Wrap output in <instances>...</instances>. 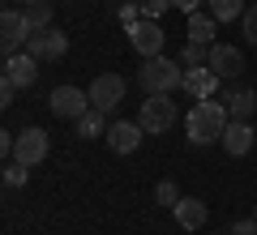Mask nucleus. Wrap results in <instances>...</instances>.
<instances>
[{
	"label": "nucleus",
	"mask_w": 257,
	"mask_h": 235,
	"mask_svg": "<svg viewBox=\"0 0 257 235\" xmlns=\"http://www.w3.org/2000/svg\"><path fill=\"white\" fill-rule=\"evenodd\" d=\"M227 124H231V116H227L223 103L197 99V103H193V111H189V141L193 145H214V141H223Z\"/></svg>",
	"instance_id": "nucleus-1"
},
{
	"label": "nucleus",
	"mask_w": 257,
	"mask_h": 235,
	"mask_svg": "<svg viewBox=\"0 0 257 235\" xmlns=\"http://www.w3.org/2000/svg\"><path fill=\"white\" fill-rule=\"evenodd\" d=\"M138 86L146 94H172L184 86V64L167 60V56H150V60H142L138 69Z\"/></svg>",
	"instance_id": "nucleus-2"
},
{
	"label": "nucleus",
	"mask_w": 257,
	"mask_h": 235,
	"mask_svg": "<svg viewBox=\"0 0 257 235\" xmlns=\"http://www.w3.org/2000/svg\"><path fill=\"white\" fill-rule=\"evenodd\" d=\"M47 107H52L56 120H73V124H77V120H82L94 103H90V90H77V86H56L52 99H47Z\"/></svg>",
	"instance_id": "nucleus-3"
},
{
	"label": "nucleus",
	"mask_w": 257,
	"mask_h": 235,
	"mask_svg": "<svg viewBox=\"0 0 257 235\" xmlns=\"http://www.w3.org/2000/svg\"><path fill=\"white\" fill-rule=\"evenodd\" d=\"M138 124L146 128V133H167V128L176 124L172 94H146V103H142V111H138Z\"/></svg>",
	"instance_id": "nucleus-4"
},
{
	"label": "nucleus",
	"mask_w": 257,
	"mask_h": 235,
	"mask_svg": "<svg viewBox=\"0 0 257 235\" xmlns=\"http://www.w3.org/2000/svg\"><path fill=\"white\" fill-rule=\"evenodd\" d=\"M128 43H133V52H138L142 60H150V56H163V43H167V30H163V22H155V18H142L138 26H128Z\"/></svg>",
	"instance_id": "nucleus-5"
},
{
	"label": "nucleus",
	"mask_w": 257,
	"mask_h": 235,
	"mask_svg": "<svg viewBox=\"0 0 257 235\" xmlns=\"http://www.w3.org/2000/svg\"><path fill=\"white\" fill-rule=\"evenodd\" d=\"M124 77H120V73H99V77H94L90 82V103L99 111H116L120 103H124Z\"/></svg>",
	"instance_id": "nucleus-6"
},
{
	"label": "nucleus",
	"mask_w": 257,
	"mask_h": 235,
	"mask_svg": "<svg viewBox=\"0 0 257 235\" xmlns=\"http://www.w3.org/2000/svg\"><path fill=\"white\" fill-rule=\"evenodd\" d=\"M30 39V26H26V13L22 9H5L0 13V47H5V60H9V56H18V47L26 43Z\"/></svg>",
	"instance_id": "nucleus-7"
},
{
	"label": "nucleus",
	"mask_w": 257,
	"mask_h": 235,
	"mask_svg": "<svg viewBox=\"0 0 257 235\" xmlns=\"http://www.w3.org/2000/svg\"><path fill=\"white\" fill-rule=\"evenodd\" d=\"M26 52L35 56V60H60V56L69 52V35H60L56 26H47V30H35V35L26 39Z\"/></svg>",
	"instance_id": "nucleus-8"
},
{
	"label": "nucleus",
	"mask_w": 257,
	"mask_h": 235,
	"mask_svg": "<svg viewBox=\"0 0 257 235\" xmlns=\"http://www.w3.org/2000/svg\"><path fill=\"white\" fill-rule=\"evenodd\" d=\"M47 150H52V141H47L43 128H26V133H18V150H13V158H18L22 167H39L47 158Z\"/></svg>",
	"instance_id": "nucleus-9"
},
{
	"label": "nucleus",
	"mask_w": 257,
	"mask_h": 235,
	"mask_svg": "<svg viewBox=\"0 0 257 235\" xmlns=\"http://www.w3.org/2000/svg\"><path fill=\"white\" fill-rule=\"evenodd\" d=\"M39 64H43V60H35L30 52L9 56V60H5V82H13L18 90H30V86L39 82Z\"/></svg>",
	"instance_id": "nucleus-10"
},
{
	"label": "nucleus",
	"mask_w": 257,
	"mask_h": 235,
	"mask_svg": "<svg viewBox=\"0 0 257 235\" xmlns=\"http://www.w3.org/2000/svg\"><path fill=\"white\" fill-rule=\"evenodd\" d=\"M206 64L219 73L223 82H231V77L244 73V56H240V47H231V43H210V60Z\"/></svg>",
	"instance_id": "nucleus-11"
},
{
	"label": "nucleus",
	"mask_w": 257,
	"mask_h": 235,
	"mask_svg": "<svg viewBox=\"0 0 257 235\" xmlns=\"http://www.w3.org/2000/svg\"><path fill=\"white\" fill-rule=\"evenodd\" d=\"M142 137H146V128H142V124H128V120H111V124H107L111 154H133L142 145Z\"/></svg>",
	"instance_id": "nucleus-12"
},
{
	"label": "nucleus",
	"mask_w": 257,
	"mask_h": 235,
	"mask_svg": "<svg viewBox=\"0 0 257 235\" xmlns=\"http://www.w3.org/2000/svg\"><path fill=\"white\" fill-rule=\"evenodd\" d=\"M253 141H257V133H253L248 120H231L227 133H223V150H227L231 158H244V154L253 150Z\"/></svg>",
	"instance_id": "nucleus-13"
},
{
	"label": "nucleus",
	"mask_w": 257,
	"mask_h": 235,
	"mask_svg": "<svg viewBox=\"0 0 257 235\" xmlns=\"http://www.w3.org/2000/svg\"><path fill=\"white\" fill-rule=\"evenodd\" d=\"M219 82H223L219 73H214L210 64H202V69H184V86H180V90H189L193 99H210Z\"/></svg>",
	"instance_id": "nucleus-14"
},
{
	"label": "nucleus",
	"mask_w": 257,
	"mask_h": 235,
	"mask_svg": "<svg viewBox=\"0 0 257 235\" xmlns=\"http://www.w3.org/2000/svg\"><path fill=\"white\" fill-rule=\"evenodd\" d=\"M172 214H176V222H180L184 231H202L206 218H210V209H206V201H197V197H180V205H176Z\"/></svg>",
	"instance_id": "nucleus-15"
},
{
	"label": "nucleus",
	"mask_w": 257,
	"mask_h": 235,
	"mask_svg": "<svg viewBox=\"0 0 257 235\" xmlns=\"http://www.w3.org/2000/svg\"><path fill=\"white\" fill-rule=\"evenodd\" d=\"M214 13H202V9H193L189 13V43H202V47H210L214 43Z\"/></svg>",
	"instance_id": "nucleus-16"
},
{
	"label": "nucleus",
	"mask_w": 257,
	"mask_h": 235,
	"mask_svg": "<svg viewBox=\"0 0 257 235\" xmlns=\"http://www.w3.org/2000/svg\"><path fill=\"white\" fill-rule=\"evenodd\" d=\"M223 107H227L231 120H248V116L257 111V94L248 90V86H240V90H231L227 99H223Z\"/></svg>",
	"instance_id": "nucleus-17"
},
{
	"label": "nucleus",
	"mask_w": 257,
	"mask_h": 235,
	"mask_svg": "<svg viewBox=\"0 0 257 235\" xmlns=\"http://www.w3.org/2000/svg\"><path fill=\"white\" fill-rule=\"evenodd\" d=\"M77 137H107V111H99V107H90L82 120H77Z\"/></svg>",
	"instance_id": "nucleus-18"
},
{
	"label": "nucleus",
	"mask_w": 257,
	"mask_h": 235,
	"mask_svg": "<svg viewBox=\"0 0 257 235\" xmlns=\"http://www.w3.org/2000/svg\"><path fill=\"white\" fill-rule=\"evenodd\" d=\"M26 26H30V35H35V30H47L52 26V5H47V0H35V5H26Z\"/></svg>",
	"instance_id": "nucleus-19"
},
{
	"label": "nucleus",
	"mask_w": 257,
	"mask_h": 235,
	"mask_svg": "<svg viewBox=\"0 0 257 235\" xmlns=\"http://www.w3.org/2000/svg\"><path fill=\"white\" fill-rule=\"evenodd\" d=\"M206 9L219 22H236V18H244V0H206Z\"/></svg>",
	"instance_id": "nucleus-20"
},
{
	"label": "nucleus",
	"mask_w": 257,
	"mask_h": 235,
	"mask_svg": "<svg viewBox=\"0 0 257 235\" xmlns=\"http://www.w3.org/2000/svg\"><path fill=\"white\" fill-rule=\"evenodd\" d=\"M206 60H210V47H202V43H184V52H180V64H184V69H202Z\"/></svg>",
	"instance_id": "nucleus-21"
},
{
	"label": "nucleus",
	"mask_w": 257,
	"mask_h": 235,
	"mask_svg": "<svg viewBox=\"0 0 257 235\" xmlns=\"http://www.w3.org/2000/svg\"><path fill=\"white\" fill-rule=\"evenodd\" d=\"M155 201H159L163 209H176V205H180V188H176L172 180H159V188H155Z\"/></svg>",
	"instance_id": "nucleus-22"
},
{
	"label": "nucleus",
	"mask_w": 257,
	"mask_h": 235,
	"mask_svg": "<svg viewBox=\"0 0 257 235\" xmlns=\"http://www.w3.org/2000/svg\"><path fill=\"white\" fill-rule=\"evenodd\" d=\"M26 175H30V167H22L18 158H9V163H5V184H9V188H22V184H26Z\"/></svg>",
	"instance_id": "nucleus-23"
},
{
	"label": "nucleus",
	"mask_w": 257,
	"mask_h": 235,
	"mask_svg": "<svg viewBox=\"0 0 257 235\" xmlns=\"http://www.w3.org/2000/svg\"><path fill=\"white\" fill-rule=\"evenodd\" d=\"M240 26H244V39H248V43L257 47V5H248V9H244V18H240Z\"/></svg>",
	"instance_id": "nucleus-24"
},
{
	"label": "nucleus",
	"mask_w": 257,
	"mask_h": 235,
	"mask_svg": "<svg viewBox=\"0 0 257 235\" xmlns=\"http://www.w3.org/2000/svg\"><path fill=\"white\" fill-rule=\"evenodd\" d=\"M142 5V18H155V22H163V9L172 5V0H138Z\"/></svg>",
	"instance_id": "nucleus-25"
},
{
	"label": "nucleus",
	"mask_w": 257,
	"mask_h": 235,
	"mask_svg": "<svg viewBox=\"0 0 257 235\" xmlns=\"http://www.w3.org/2000/svg\"><path fill=\"white\" fill-rule=\"evenodd\" d=\"M120 22H124V30L138 26V22H142V5H133V0H128V5H120Z\"/></svg>",
	"instance_id": "nucleus-26"
},
{
	"label": "nucleus",
	"mask_w": 257,
	"mask_h": 235,
	"mask_svg": "<svg viewBox=\"0 0 257 235\" xmlns=\"http://www.w3.org/2000/svg\"><path fill=\"white\" fill-rule=\"evenodd\" d=\"M13 99H18V86L0 77V107H13Z\"/></svg>",
	"instance_id": "nucleus-27"
},
{
	"label": "nucleus",
	"mask_w": 257,
	"mask_h": 235,
	"mask_svg": "<svg viewBox=\"0 0 257 235\" xmlns=\"http://www.w3.org/2000/svg\"><path fill=\"white\" fill-rule=\"evenodd\" d=\"M231 235H257V218H240V222H231Z\"/></svg>",
	"instance_id": "nucleus-28"
},
{
	"label": "nucleus",
	"mask_w": 257,
	"mask_h": 235,
	"mask_svg": "<svg viewBox=\"0 0 257 235\" xmlns=\"http://www.w3.org/2000/svg\"><path fill=\"white\" fill-rule=\"evenodd\" d=\"M172 5H176V9H184V13H193V9H202L206 0H172Z\"/></svg>",
	"instance_id": "nucleus-29"
},
{
	"label": "nucleus",
	"mask_w": 257,
	"mask_h": 235,
	"mask_svg": "<svg viewBox=\"0 0 257 235\" xmlns=\"http://www.w3.org/2000/svg\"><path fill=\"white\" fill-rule=\"evenodd\" d=\"M22 5H35V0H22Z\"/></svg>",
	"instance_id": "nucleus-30"
},
{
	"label": "nucleus",
	"mask_w": 257,
	"mask_h": 235,
	"mask_svg": "<svg viewBox=\"0 0 257 235\" xmlns=\"http://www.w3.org/2000/svg\"><path fill=\"white\" fill-rule=\"evenodd\" d=\"M253 218H257V214H253Z\"/></svg>",
	"instance_id": "nucleus-31"
}]
</instances>
